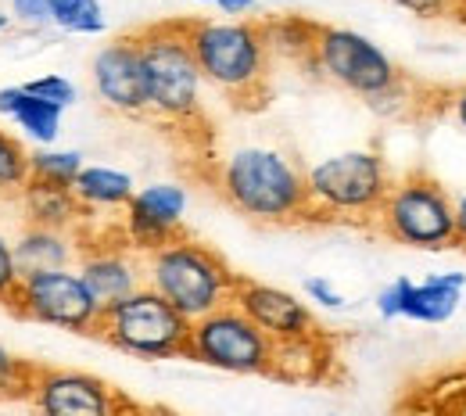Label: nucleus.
Listing matches in <instances>:
<instances>
[{"instance_id":"8","label":"nucleus","mask_w":466,"mask_h":416,"mask_svg":"<svg viewBox=\"0 0 466 416\" xmlns=\"http://www.w3.org/2000/svg\"><path fill=\"white\" fill-rule=\"evenodd\" d=\"M309 68L319 79L349 90L362 101H373V97L388 94L391 86H399L406 79V72L388 58L370 36L345 29V25H319Z\"/></svg>"},{"instance_id":"20","label":"nucleus","mask_w":466,"mask_h":416,"mask_svg":"<svg viewBox=\"0 0 466 416\" xmlns=\"http://www.w3.org/2000/svg\"><path fill=\"white\" fill-rule=\"evenodd\" d=\"M72 194L83 208V216L90 212H122L129 205V198L137 194V183L129 173L112 169V166H83V173L72 183Z\"/></svg>"},{"instance_id":"38","label":"nucleus","mask_w":466,"mask_h":416,"mask_svg":"<svg viewBox=\"0 0 466 416\" xmlns=\"http://www.w3.org/2000/svg\"><path fill=\"white\" fill-rule=\"evenodd\" d=\"M452 416H466V402H463V406H456V410H452Z\"/></svg>"},{"instance_id":"7","label":"nucleus","mask_w":466,"mask_h":416,"mask_svg":"<svg viewBox=\"0 0 466 416\" xmlns=\"http://www.w3.org/2000/svg\"><path fill=\"white\" fill-rule=\"evenodd\" d=\"M94 334L133 359H187L190 320L151 288H140L101 309Z\"/></svg>"},{"instance_id":"35","label":"nucleus","mask_w":466,"mask_h":416,"mask_svg":"<svg viewBox=\"0 0 466 416\" xmlns=\"http://www.w3.org/2000/svg\"><path fill=\"white\" fill-rule=\"evenodd\" d=\"M126 416H179L176 410H166V406H140V402H133V410Z\"/></svg>"},{"instance_id":"3","label":"nucleus","mask_w":466,"mask_h":416,"mask_svg":"<svg viewBox=\"0 0 466 416\" xmlns=\"http://www.w3.org/2000/svg\"><path fill=\"white\" fill-rule=\"evenodd\" d=\"M133 36L140 47L147 119L176 129L205 126V76L187 36V18L151 22Z\"/></svg>"},{"instance_id":"10","label":"nucleus","mask_w":466,"mask_h":416,"mask_svg":"<svg viewBox=\"0 0 466 416\" xmlns=\"http://www.w3.org/2000/svg\"><path fill=\"white\" fill-rule=\"evenodd\" d=\"M7 309L29 323L58 327L72 334H94L101 305L94 301L90 288L83 284L79 269H47V273H25L7 298Z\"/></svg>"},{"instance_id":"23","label":"nucleus","mask_w":466,"mask_h":416,"mask_svg":"<svg viewBox=\"0 0 466 416\" xmlns=\"http://www.w3.org/2000/svg\"><path fill=\"white\" fill-rule=\"evenodd\" d=\"M83 155L79 151H61V147H36L29 151V179L47 183V187H68L83 173Z\"/></svg>"},{"instance_id":"33","label":"nucleus","mask_w":466,"mask_h":416,"mask_svg":"<svg viewBox=\"0 0 466 416\" xmlns=\"http://www.w3.org/2000/svg\"><path fill=\"white\" fill-rule=\"evenodd\" d=\"M258 0H216V7L227 15V18H248L255 11Z\"/></svg>"},{"instance_id":"34","label":"nucleus","mask_w":466,"mask_h":416,"mask_svg":"<svg viewBox=\"0 0 466 416\" xmlns=\"http://www.w3.org/2000/svg\"><path fill=\"white\" fill-rule=\"evenodd\" d=\"M456 248L466 251V194L456 198Z\"/></svg>"},{"instance_id":"13","label":"nucleus","mask_w":466,"mask_h":416,"mask_svg":"<svg viewBox=\"0 0 466 416\" xmlns=\"http://www.w3.org/2000/svg\"><path fill=\"white\" fill-rule=\"evenodd\" d=\"M76 269H79L83 284L90 288V295L101 309H108V305H116L126 295L144 288V255H137L118 234L112 240H90L79 230Z\"/></svg>"},{"instance_id":"30","label":"nucleus","mask_w":466,"mask_h":416,"mask_svg":"<svg viewBox=\"0 0 466 416\" xmlns=\"http://www.w3.org/2000/svg\"><path fill=\"white\" fill-rule=\"evenodd\" d=\"M305 295H309V301H316V305H323V309H345V305H349L345 295H341L330 280H323V277L305 280Z\"/></svg>"},{"instance_id":"21","label":"nucleus","mask_w":466,"mask_h":416,"mask_svg":"<svg viewBox=\"0 0 466 416\" xmlns=\"http://www.w3.org/2000/svg\"><path fill=\"white\" fill-rule=\"evenodd\" d=\"M334 341L319 330L312 338L273 345V377L280 380H323L334 366Z\"/></svg>"},{"instance_id":"26","label":"nucleus","mask_w":466,"mask_h":416,"mask_svg":"<svg viewBox=\"0 0 466 416\" xmlns=\"http://www.w3.org/2000/svg\"><path fill=\"white\" fill-rule=\"evenodd\" d=\"M25 183H29V147L15 133L0 129V190L18 194Z\"/></svg>"},{"instance_id":"40","label":"nucleus","mask_w":466,"mask_h":416,"mask_svg":"<svg viewBox=\"0 0 466 416\" xmlns=\"http://www.w3.org/2000/svg\"><path fill=\"white\" fill-rule=\"evenodd\" d=\"M0 198H11V194H4V190H0Z\"/></svg>"},{"instance_id":"14","label":"nucleus","mask_w":466,"mask_h":416,"mask_svg":"<svg viewBox=\"0 0 466 416\" xmlns=\"http://www.w3.org/2000/svg\"><path fill=\"white\" fill-rule=\"evenodd\" d=\"M233 305L273 341V345H288V341H301V338H312L319 334L323 327L316 323L312 309L301 301L298 295L284 291V288H273V284H258V280H248L240 277L237 280V291H233Z\"/></svg>"},{"instance_id":"6","label":"nucleus","mask_w":466,"mask_h":416,"mask_svg":"<svg viewBox=\"0 0 466 416\" xmlns=\"http://www.w3.org/2000/svg\"><path fill=\"white\" fill-rule=\"evenodd\" d=\"M373 230L416 251L456 248V201L431 173L412 169L391 183Z\"/></svg>"},{"instance_id":"29","label":"nucleus","mask_w":466,"mask_h":416,"mask_svg":"<svg viewBox=\"0 0 466 416\" xmlns=\"http://www.w3.org/2000/svg\"><path fill=\"white\" fill-rule=\"evenodd\" d=\"M51 7L55 0H11V18L29 29H44L51 25Z\"/></svg>"},{"instance_id":"2","label":"nucleus","mask_w":466,"mask_h":416,"mask_svg":"<svg viewBox=\"0 0 466 416\" xmlns=\"http://www.w3.org/2000/svg\"><path fill=\"white\" fill-rule=\"evenodd\" d=\"M205 86L230 97L237 108H262L269 97L273 55L258 18H187Z\"/></svg>"},{"instance_id":"9","label":"nucleus","mask_w":466,"mask_h":416,"mask_svg":"<svg viewBox=\"0 0 466 416\" xmlns=\"http://www.w3.org/2000/svg\"><path fill=\"white\" fill-rule=\"evenodd\" d=\"M187 359L223 373L273 377V341L233 301L190 323Z\"/></svg>"},{"instance_id":"1","label":"nucleus","mask_w":466,"mask_h":416,"mask_svg":"<svg viewBox=\"0 0 466 416\" xmlns=\"http://www.w3.org/2000/svg\"><path fill=\"white\" fill-rule=\"evenodd\" d=\"M216 190L233 212L248 216L251 223H309L305 169L277 147L248 144L230 151L216 166Z\"/></svg>"},{"instance_id":"15","label":"nucleus","mask_w":466,"mask_h":416,"mask_svg":"<svg viewBox=\"0 0 466 416\" xmlns=\"http://www.w3.org/2000/svg\"><path fill=\"white\" fill-rule=\"evenodd\" d=\"M90 83L105 108L129 119L147 116V94H144V68H140V47L137 36L126 33L105 44L90 61Z\"/></svg>"},{"instance_id":"17","label":"nucleus","mask_w":466,"mask_h":416,"mask_svg":"<svg viewBox=\"0 0 466 416\" xmlns=\"http://www.w3.org/2000/svg\"><path fill=\"white\" fill-rule=\"evenodd\" d=\"M79 259V230H47V227H22L15 238V262L25 273L68 269Z\"/></svg>"},{"instance_id":"11","label":"nucleus","mask_w":466,"mask_h":416,"mask_svg":"<svg viewBox=\"0 0 466 416\" xmlns=\"http://www.w3.org/2000/svg\"><path fill=\"white\" fill-rule=\"evenodd\" d=\"M29 406L36 416H126L133 399H126L116 384L97 373L68 370V366H40Z\"/></svg>"},{"instance_id":"16","label":"nucleus","mask_w":466,"mask_h":416,"mask_svg":"<svg viewBox=\"0 0 466 416\" xmlns=\"http://www.w3.org/2000/svg\"><path fill=\"white\" fill-rule=\"evenodd\" d=\"M466 277L463 273H434L420 284L399 277L377 295V312L384 320H412V323H449L460 312Z\"/></svg>"},{"instance_id":"31","label":"nucleus","mask_w":466,"mask_h":416,"mask_svg":"<svg viewBox=\"0 0 466 416\" xmlns=\"http://www.w3.org/2000/svg\"><path fill=\"white\" fill-rule=\"evenodd\" d=\"M395 7H402L416 18H441V15H452L456 11V0H388Z\"/></svg>"},{"instance_id":"22","label":"nucleus","mask_w":466,"mask_h":416,"mask_svg":"<svg viewBox=\"0 0 466 416\" xmlns=\"http://www.w3.org/2000/svg\"><path fill=\"white\" fill-rule=\"evenodd\" d=\"M258 22H262V36H266V47H269L273 58L298 61V65L309 68L323 22H312L305 15H269V18H258Z\"/></svg>"},{"instance_id":"39","label":"nucleus","mask_w":466,"mask_h":416,"mask_svg":"<svg viewBox=\"0 0 466 416\" xmlns=\"http://www.w3.org/2000/svg\"><path fill=\"white\" fill-rule=\"evenodd\" d=\"M194 4H216V0H194Z\"/></svg>"},{"instance_id":"4","label":"nucleus","mask_w":466,"mask_h":416,"mask_svg":"<svg viewBox=\"0 0 466 416\" xmlns=\"http://www.w3.org/2000/svg\"><path fill=\"white\" fill-rule=\"evenodd\" d=\"M237 280L240 273H233L230 262L190 234L144 255V288L166 298L190 323L230 305Z\"/></svg>"},{"instance_id":"18","label":"nucleus","mask_w":466,"mask_h":416,"mask_svg":"<svg viewBox=\"0 0 466 416\" xmlns=\"http://www.w3.org/2000/svg\"><path fill=\"white\" fill-rule=\"evenodd\" d=\"M25 227H47V230H79L83 208L68 187H47V183H25L18 194Z\"/></svg>"},{"instance_id":"28","label":"nucleus","mask_w":466,"mask_h":416,"mask_svg":"<svg viewBox=\"0 0 466 416\" xmlns=\"http://www.w3.org/2000/svg\"><path fill=\"white\" fill-rule=\"evenodd\" d=\"M18 280H22V269L15 262V240L0 230V305H7V298L15 295Z\"/></svg>"},{"instance_id":"12","label":"nucleus","mask_w":466,"mask_h":416,"mask_svg":"<svg viewBox=\"0 0 466 416\" xmlns=\"http://www.w3.org/2000/svg\"><path fill=\"white\" fill-rule=\"evenodd\" d=\"M187 187L179 183H147L140 187L118 219V238L126 240L137 255H151L166 248L169 240L183 238V216H187Z\"/></svg>"},{"instance_id":"37","label":"nucleus","mask_w":466,"mask_h":416,"mask_svg":"<svg viewBox=\"0 0 466 416\" xmlns=\"http://www.w3.org/2000/svg\"><path fill=\"white\" fill-rule=\"evenodd\" d=\"M7 25H11V18H7V15H0V33H4Z\"/></svg>"},{"instance_id":"32","label":"nucleus","mask_w":466,"mask_h":416,"mask_svg":"<svg viewBox=\"0 0 466 416\" xmlns=\"http://www.w3.org/2000/svg\"><path fill=\"white\" fill-rule=\"evenodd\" d=\"M445 108H449V116L466 129V86H456V90L445 97Z\"/></svg>"},{"instance_id":"19","label":"nucleus","mask_w":466,"mask_h":416,"mask_svg":"<svg viewBox=\"0 0 466 416\" xmlns=\"http://www.w3.org/2000/svg\"><path fill=\"white\" fill-rule=\"evenodd\" d=\"M0 116L15 122L29 140H36V147H51L58 140L65 112L51 101H40L25 86H4L0 90Z\"/></svg>"},{"instance_id":"5","label":"nucleus","mask_w":466,"mask_h":416,"mask_svg":"<svg viewBox=\"0 0 466 416\" xmlns=\"http://www.w3.org/2000/svg\"><path fill=\"white\" fill-rule=\"evenodd\" d=\"M391 183H395L391 166L380 151L355 147V151L330 155L312 169H305L309 219L373 227Z\"/></svg>"},{"instance_id":"24","label":"nucleus","mask_w":466,"mask_h":416,"mask_svg":"<svg viewBox=\"0 0 466 416\" xmlns=\"http://www.w3.org/2000/svg\"><path fill=\"white\" fill-rule=\"evenodd\" d=\"M51 25L76 36H97L105 33V7L101 0H55Z\"/></svg>"},{"instance_id":"27","label":"nucleus","mask_w":466,"mask_h":416,"mask_svg":"<svg viewBox=\"0 0 466 416\" xmlns=\"http://www.w3.org/2000/svg\"><path fill=\"white\" fill-rule=\"evenodd\" d=\"M25 90L29 94H36L40 101H51V105H58L61 112L65 108H72L76 101H79V90H76V83H68L65 76H40V79H33V83H25Z\"/></svg>"},{"instance_id":"36","label":"nucleus","mask_w":466,"mask_h":416,"mask_svg":"<svg viewBox=\"0 0 466 416\" xmlns=\"http://www.w3.org/2000/svg\"><path fill=\"white\" fill-rule=\"evenodd\" d=\"M452 15L466 25V0H456V11H452Z\"/></svg>"},{"instance_id":"25","label":"nucleus","mask_w":466,"mask_h":416,"mask_svg":"<svg viewBox=\"0 0 466 416\" xmlns=\"http://www.w3.org/2000/svg\"><path fill=\"white\" fill-rule=\"evenodd\" d=\"M36 370H40L36 362L15 356L11 349L0 345V402H29Z\"/></svg>"}]
</instances>
